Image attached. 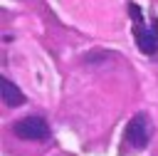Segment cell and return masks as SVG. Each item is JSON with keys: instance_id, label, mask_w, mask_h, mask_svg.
<instances>
[{"instance_id": "3957f363", "label": "cell", "mask_w": 158, "mask_h": 156, "mask_svg": "<svg viewBox=\"0 0 158 156\" xmlns=\"http://www.w3.org/2000/svg\"><path fill=\"white\" fill-rule=\"evenodd\" d=\"M148 139H151V124H148V116L141 111V114H136V116L128 121L126 134H123V141H126L128 146L143 149V146L148 144Z\"/></svg>"}, {"instance_id": "7a4b0ae2", "label": "cell", "mask_w": 158, "mask_h": 156, "mask_svg": "<svg viewBox=\"0 0 158 156\" xmlns=\"http://www.w3.org/2000/svg\"><path fill=\"white\" fill-rule=\"evenodd\" d=\"M12 131H15V136H20V139H25V141H44V139L49 136L47 121H44L42 116H37V114L15 121V124H12Z\"/></svg>"}, {"instance_id": "6da1fadb", "label": "cell", "mask_w": 158, "mask_h": 156, "mask_svg": "<svg viewBox=\"0 0 158 156\" xmlns=\"http://www.w3.org/2000/svg\"><path fill=\"white\" fill-rule=\"evenodd\" d=\"M128 15H131V22H133V40H136V47L143 52V54H156L158 52V17L151 15V22H146L143 17V10L128 0Z\"/></svg>"}, {"instance_id": "277c9868", "label": "cell", "mask_w": 158, "mask_h": 156, "mask_svg": "<svg viewBox=\"0 0 158 156\" xmlns=\"http://www.w3.org/2000/svg\"><path fill=\"white\" fill-rule=\"evenodd\" d=\"M0 97H2V104L10 106V109L27 102V97L20 92V87H17L15 82H10L7 77H0Z\"/></svg>"}]
</instances>
